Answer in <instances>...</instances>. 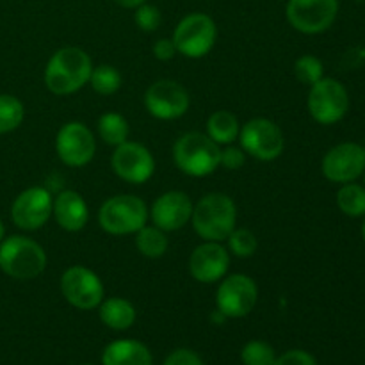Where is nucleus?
Here are the masks:
<instances>
[{
	"instance_id": "nucleus-29",
	"label": "nucleus",
	"mask_w": 365,
	"mask_h": 365,
	"mask_svg": "<svg viewBox=\"0 0 365 365\" xmlns=\"http://www.w3.org/2000/svg\"><path fill=\"white\" fill-rule=\"evenodd\" d=\"M277 351L266 341H250L241 349V360L245 365H273Z\"/></svg>"
},
{
	"instance_id": "nucleus-11",
	"label": "nucleus",
	"mask_w": 365,
	"mask_h": 365,
	"mask_svg": "<svg viewBox=\"0 0 365 365\" xmlns=\"http://www.w3.org/2000/svg\"><path fill=\"white\" fill-rule=\"evenodd\" d=\"M339 14V0H289L285 16L302 34H321L334 25Z\"/></svg>"
},
{
	"instance_id": "nucleus-22",
	"label": "nucleus",
	"mask_w": 365,
	"mask_h": 365,
	"mask_svg": "<svg viewBox=\"0 0 365 365\" xmlns=\"http://www.w3.org/2000/svg\"><path fill=\"white\" fill-rule=\"evenodd\" d=\"M239 132H241V123L230 110H216L207 120L205 134L220 146L234 145L239 139Z\"/></svg>"
},
{
	"instance_id": "nucleus-8",
	"label": "nucleus",
	"mask_w": 365,
	"mask_h": 365,
	"mask_svg": "<svg viewBox=\"0 0 365 365\" xmlns=\"http://www.w3.org/2000/svg\"><path fill=\"white\" fill-rule=\"evenodd\" d=\"M239 143L246 155L262 163L278 159L285 148L284 132L267 118H253L246 121L239 132Z\"/></svg>"
},
{
	"instance_id": "nucleus-34",
	"label": "nucleus",
	"mask_w": 365,
	"mask_h": 365,
	"mask_svg": "<svg viewBox=\"0 0 365 365\" xmlns=\"http://www.w3.org/2000/svg\"><path fill=\"white\" fill-rule=\"evenodd\" d=\"M163 365H205L203 364L202 356L198 355L196 351L187 348H180L171 351L170 355L166 356Z\"/></svg>"
},
{
	"instance_id": "nucleus-17",
	"label": "nucleus",
	"mask_w": 365,
	"mask_h": 365,
	"mask_svg": "<svg viewBox=\"0 0 365 365\" xmlns=\"http://www.w3.org/2000/svg\"><path fill=\"white\" fill-rule=\"evenodd\" d=\"M230 267V253L221 242L203 241L189 257V273L200 284L223 280Z\"/></svg>"
},
{
	"instance_id": "nucleus-12",
	"label": "nucleus",
	"mask_w": 365,
	"mask_h": 365,
	"mask_svg": "<svg viewBox=\"0 0 365 365\" xmlns=\"http://www.w3.org/2000/svg\"><path fill=\"white\" fill-rule=\"evenodd\" d=\"M56 152L61 163L66 166H88L96 153L95 134L82 121H68L57 132Z\"/></svg>"
},
{
	"instance_id": "nucleus-30",
	"label": "nucleus",
	"mask_w": 365,
	"mask_h": 365,
	"mask_svg": "<svg viewBox=\"0 0 365 365\" xmlns=\"http://www.w3.org/2000/svg\"><path fill=\"white\" fill-rule=\"evenodd\" d=\"M294 75L302 84L312 86L324 77V66L319 57L305 53V56L296 59Z\"/></svg>"
},
{
	"instance_id": "nucleus-28",
	"label": "nucleus",
	"mask_w": 365,
	"mask_h": 365,
	"mask_svg": "<svg viewBox=\"0 0 365 365\" xmlns=\"http://www.w3.org/2000/svg\"><path fill=\"white\" fill-rule=\"evenodd\" d=\"M228 253L230 255L239 257V259H248V257L255 255L257 248H259V241H257L255 234L248 228H237L230 232L227 237Z\"/></svg>"
},
{
	"instance_id": "nucleus-24",
	"label": "nucleus",
	"mask_w": 365,
	"mask_h": 365,
	"mask_svg": "<svg viewBox=\"0 0 365 365\" xmlns=\"http://www.w3.org/2000/svg\"><path fill=\"white\" fill-rule=\"evenodd\" d=\"M98 135L106 145L109 146H120L125 141H128V121L125 120V116L118 113H106L98 118Z\"/></svg>"
},
{
	"instance_id": "nucleus-7",
	"label": "nucleus",
	"mask_w": 365,
	"mask_h": 365,
	"mask_svg": "<svg viewBox=\"0 0 365 365\" xmlns=\"http://www.w3.org/2000/svg\"><path fill=\"white\" fill-rule=\"evenodd\" d=\"M307 107L314 121L319 125H335L348 114V89L337 78L323 77L310 86Z\"/></svg>"
},
{
	"instance_id": "nucleus-10",
	"label": "nucleus",
	"mask_w": 365,
	"mask_h": 365,
	"mask_svg": "<svg viewBox=\"0 0 365 365\" xmlns=\"http://www.w3.org/2000/svg\"><path fill=\"white\" fill-rule=\"evenodd\" d=\"M61 294L78 310H95L103 302L106 289L95 271L86 266H71L61 277Z\"/></svg>"
},
{
	"instance_id": "nucleus-14",
	"label": "nucleus",
	"mask_w": 365,
	"mask_h": 365,
	"mask_svg": "<svg viewBox=\"0 0 365 365\" xmlns=\"http://www.w3.org/2000/svg\"><path fill=\"white\" fill-rule=\"evenodd\" d=\"M53 198L45 187H29L14 198L11 220L20 230L34 232L45 227L52 217Z\"/></svg>"
},
{
	"instance_id": "nucleus-5",
	"label": "nucleus",
	"mask_w": 365,
	"mask_h": 365,
	"mask_svg": "<svg viewBox=\"0 0 365 365\" xmlns=\"http://www.w3.org/2000/svg\"><path fill=\"white\" fill-rule=\"evenodd\" d=\"M146 203L135 195H116L106 200L98 210V223L110 235H130L148 225Z\"/></svg>"
},
{
	"instance_id": "nucleus-16",
	"label": "nucleus",
	"mask_w": 365,
	"mask_h": 365,
	"mask_svg": "<svg viewBox=\"0 0 365 365\" xmlns=\"http://www.w3.org/2000/svg\"><path fill=\"white\" fill-rule=\"evenodd\" d=\"M110 168L121 180L128 184H145L155 173V159L145 145L125 141L114 148Z\"/></svg>"
},
{
	"instance_id": "nucleus-40",
	"label": "nucleus",
	"mask_w": 365,
	"mask_h": 365,
	"mask_svg": "<svg viewBox=\"0 0 365 365\" xmlns=\"http://www.w3.org/2000/svg\"><path fill=\"white\" fill-rule=\"evenodd\" d=\"M81 365H93V364H81Z\"/></svg>"
},
{
	"instance_id": "nucleus-39",
	"label": "nucleus",
	"mask_w": 365,
	"mask_h": 365,
	"mask_svg": "<svg viewBox=\"0 0 365 365\" xmlns=\"http://www.w3.org/2000/svg\"><path fill=\"white\" fill-rule=\"evenodd\" d=\"M364 187H365V171H364Z\"/></svg>"
},
{
	"instance_id": "nucleus-23",
	"label": "nucleus",
	"mask_w": 365,
	"mask_h": 365,
	"mask_svg": "<svg viewBox=\"0 0 365 365\" xmlns=\"http://www.w3.org/2000/svg\"><path fill=\"white\" fill-rule=\"evenodd\" d=\"M135 248L146 259H160L168 252L166 232L157 228L155 225H145L141 230L135 232Z\"/></svg>"
},
{
	"instance_id": "nucleus-18",
	"label": "nucleus",
	"mask_w": 365,
	"mask_h": 365,
	"mask_svg": "<svg viewBox=\"0 0 365 365\" xmlns=\"http://www.w3.org/2000/svg\"><path fill=\"white\" fill-rule=\"evenodd\" d=\"M192 200L184 191L163 192L148 209L150 220L157 228L168 232H177L191 223Z\"/></svg>"
},
{
	"instance_id": "nucleus-3",
	"label": "nucleus",
	"mask_w": 365,
	"mask_h": 365,
	"mask_svg": "<svg viewBox=\"0 0 365 365\" xmlns=\"http://www.w3.org/2000/svg\"><path fill=\"white\" fill-rule=\"evenodd\" d=\"M221 146L202 132H187L173 145V160L189 177H209L220 168Z\"/></svg>"
},
{
	"instance_id": "nucleus-6",
	"label": "nucleus",
	"mask_w": 365,
	"mask_h": 365,
	"mask_svg": "<svg viewBox=\"0 0 365 365\" xmlns=\"http://www.w3.org/2000/svg\"><path fill=\"white\" fill-rule=\"evenodd\" d=\"M171 39L177 46V52L184 57L189 59L205 57L216 45V21L205 13H191L178 21Z\"/></svg>"
},
{
	"instance_id": "nucleus-31",
	"label": "nucleus",
	"mask_w": 365,
	"mask_h": 365,
	"mask_svg": "<svg viewBox=\"0 0 365 365\" xmlns=\"http://www.w3.org/2000/svg\"><path fill=\"white\" fill-rule=\"evenodd\" d=\"M134 24L145 32H155L163 24V14L159 7L145 2L134 9Z\"/></svg>"
},
{
	"instance_id": "nucleus-37",
	"label": "nucleus",
	"mask_w": 365,
	"mask_h": 365,
	"mask_svg": "<svg viewBox=\"0 0 365 365\" xmlns=\"http://www.w3.org/2000/svg\"><path fill=\"white\" fill-rule=\"evenodd\" d=\"M4 237H6V227H4L2 220H0V242L4 241Z\"/></svg>"
},
{
	"instance_id": "nucleus-4",
	"label": "nucleus",
	"mask_w": 365,
	"mask_h": 365,
	"mask_svg": "<svg viewBox=\"0 0 365 365\" xmlns=\"http://www.w3.org/2000/svg\"><path fill=\"white\" fill-rule=\"evenodd\" d=\"M46 267V253L39 242L25 235H11L0 242V269L14 280L38 278Z\"/></svg>"
},
{
	"instance_id": "nucleus-21",
	"label": "nucleus",
	"mask_w": 365,
	"mask_h": 365,
	"mask_svg": "<svg viewBox=\"0 0 365 365\" xmlns=\"http://www.w3.org/2000/svg\"><path fill=\"white\" fill-rule=\"evenodd\" d=\"M98 316L107 328L116 331L128 330L138 319L135 307L128 299L118 298V296L103 298V302L98 305Z\"/></svg>"
},
{
	"instance_id": "nucleus-1",
	"label": "nucleus",
	"mask_w": 365,
	"mask_h": 365,
	"mask_svg": "<svg viewBox=\"0 0 365 365\" xmlns=\"http://www.w3.org/2000/svg\"><path fill=\"white\" fill-rule=\"evenodd\" d=\"M93 61L78 46L59 48L48 59L45 68V84L50 93L68 96L77 93L89 82Z\"/></svg>"
},
{
	"instance_id": "nucleus-25",
	"label": "nucleus",
	"mask_w": 365,
	"mask_h": 365,
	"mask_svg": "<svg viewBox=\"0 0 365 365\" xmlns=\"http://www.w3.org/2000/svg\"><path fill=\"white\" fill-rule=\"evenodd\" d=\"M337 207L349 217L365 216V187L355 182L342 184L337 191Z\"/></svg>"
},
{
	"instance_id": "nucleus-36",
	"label": "nucleus",
	"mask_w": 365,
	"mask_h": 365,
	"mask_svg": "<svg viewBox=\"0 0 365 365\" xmlns=\"http://www.w3.org/2000/svg\"><path fill=\"white\" fill-rule=\"evenodd\" d=\"M120 7H125V9H135L139 7L141 4H145L146 0H114Z\"/></svg>"
},
{
	"instance_id": "nucleus-41",
	"label": "nucleus",
	"mask_w": 365,
	"mask_h": 365,
	"mask_svg": "<svg viewBox=\"0 0 365 365\" xmlns=\"http://www.w3.org/2000/svg\"><path fill=\"white\" fill-rule=\"evenodd\" d=\"M364 148H365V146H364Z\"/></svg>"
},
{
	"instance_id": "nucleus-33",
	"label": "nucleus",
	"mask_w": 365,
	"mask_h": 365,
	"mask_svg": "<svg viewBox=\"0 0 365 365\" xmlns=\"http://www.w3.org/2000/svg\"><path fill=\"white\" fill-rule=\"evenodd\" d=\"M273 365H317L314 355H310L305 349H289L277 356Z\"/></svg>"
},
{
	"instance_id": "nucleus-35",
	"label": "nucleus",
	"mask_w": 365,
	"mask_h": 365,
	"mask_svg": "<svg viewBox=\"0 0 365 365\" xmlns=\"http://www.w3.org/2000/svg\"><path fill=\"white\" fill-rule=\"evenodd\" d=\"M152 52L159 61H171L178 53L177 46H175L173 39L171 38L157 39L152 46Z\"/></svg>"
},
{
	"instance_id": "nucleus-13",
	"label": "nucleus",
	"mask_w": 365,
	"mask_h": 365,
	"mask_svg": "<svg viewBox=\"0 0 365 365\" xmlns=\"http://www.w3.org/2000/svg\"><path fill=\"white\" fill-rule=\"evenodd\" d=\"M191 106L187 89L177 81L163 78L146 89L145 107L150 116L157 120H178L184 116Z\"/></svg>"
},
{
	"instance_id": "nucleus-38",
	"label": "nucleus",
	"mask_w": 365,
	"mask_h": 365,
	"mask_svg": "<svg viewBox=\"0 0 365 365\" xmlns=\"http://www.w3.org/2000/svg\"><path fill=\"white\" fill-rule=\"evenodd\" d=\"M362 239H364V242H365V220H364V223H362Z\"/></svg>"
},
{
	"instance_id": "nucleus-27",
	"label": "nucleus",
	"mask_w": 365,
	"mask_h": 365,
	"mask_svg": "<svg viewBox=\"0 0 365 365\" xmlns=\"http://www.w3.org/2000/svg\"><path fill=\"white\" fill-rule=\"evenodd\" d=\"M25 118L24 103L13 95H0V134L16 130Z\"/></svg>"
},
{
	"instance_id": "nucleus-19",
	"label": "nucleus",
	"mask_w": 365,
	"mask_h": 365,
	"mask_svg": "<svg viewBox=\"0 0 365 365\" xmlns=\"http://www.w3.org/2000/svg\"><path fill=\"white\" fill-rule=\"evenodd\" d=\"M52 216L63 230L81 232L89 221L88 203L77 191L66 189L53 198Z\"/></svg>"
},
{
	"instance_id": "nucleus-20",
	"label": "nucleus",
	"mask_w": 365,
	"mask_h": 365,
	"mask_svg": "<svg viewBox=\"0 0 365 365\" xmlns=\"http://www.w3.org/2000/svg\"><path fill=\"white\" fill-rule=\"evenodd\" d=\"M102 365H153L148 346L134 339L113 341L103 348Z\"/></svg>"
},
{
	"instance_id": "nucleus-2",
	"label": "nucleus",
	"mask_w": 365,
	"mask_h": 365,
	"mask_svg": "<svg viewBox=\"0 0 365 365\" xmlns=\"http://www.w3.org/2000/svg\"><path fill=\"white\" fill-rule=\"evenodd\" d=\"M192 230L200 239L223 242L237 225V207L225 192H209L192 207Z\"/></svg>"
},
{
	"instance_id": "nucleus-32",
	"label": "nucleus",
	"mask_w": 365,
	"mask_h": 365,
	"mask_svg": "<svg viewBox=\"0 0 365 365\" xmlns=\"http://www.w3.org/2000/svg\"><path fill=\"white\" fill-rule=\"evenodd\" d=\"M246 163V153L241 146L227 145L225 148H221V159L220 166H223L225 170H241Z\"/></svg>"
},
{
	"instance_id": "nucleus-15",
	"label": "nucleus",
	"mask_w": 365,
	"mask_h": 365,
	"mask_svg": "<svg viewBox=\"0 0 365 365\" xmlns=\"http://www.w3.org/2000/svg\"><path fill=\"white\" fill-rule=\"evenodd\" d=\"M324 178L334 184H349L365 171V148L359 143H341L328 150L321 163Z\"/></svg>"
},
{
	"instance_id": "nucleus-26",
	"label": "nucleus",
	"mask_w": 365,
	"mask_h": 365,
	"mask_svg": "<svg viewBox=\"0 0 365 365\" xmlns=\"http://www.w3.org/2000/svg\"><path fill=\"white\" fill-rule=\"evenodd\" d=\"M121 82H123V78H121V73L116 68L110 66V64H100V66H93L88 84L98 95L110 96L120 91Z\"/></svg>"
},
{
	"instance_id": "nucleus-9",
	"label": "nucleus",
	"mask_w": 365,
	"mask_h": 365,
	"mask_svg": "<svg viewBox=\"0 0 365 365\" xmlns=\"http://www.w3.org/2000/svg\"><path fill=\"white\" fill-rule=\"evenodd\" d=\"M259 302V287L248 274H230L220 280L216 309L227 319H241L253 312Z\"/></svg>"
}]
</instances>
